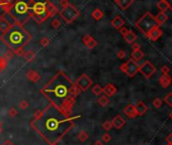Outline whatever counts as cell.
<instances>
[{
  "label": "cell",
  "instance_id": "d6986e66",
  "mask_svg": "<svg viewBox=\"0 0 172 145\" xmlns=\"http://www.w3.org/2000/svg\"><path fill=\"white\" fill-rule=\"evenodd\" d=\"M114 2L122 9V10H126L128 7L133 4L134 0H114Z\"/></svg>",
  "mask_w": 172,
  "mask_h": 145
},
{
  "label": "cell",
  "instance_id": "7dc6e473",
  "mask_svg": "<svg viewBox=\"0 0 172 145\" xmlns=\"http://www.w3.org/2000/svg\"><path fill=\"white\" fill-rule=\"evenodd\" d=\"M15 114H16V113H15L14 109H10V113H9V115H10V116H14Z\"/></svg>",
  "mask_w": 172,
  "mask_h": 145
},
{
  "label": "cell",
  "instance_id": "bcb514c9",
  "mask_svg": "<svg viewBox=\"0 0 172 145\" xmlns=\"http://www.w3.org/2000/svg\"><path fill=\"white\" fill-rule=\"evenodd\" d=\"M20 107H21V108H24V107H25V108H27V102H21L20 103Z\"/></svg>",
  "mask_w": 172,
  "mask_h": 145
},
{
  "label": "cell",
  "instance_id": "d590c367",
  "mask_svg": "<svg viewBox=\"0 0 172 145\" xmlns=\"http://www.w3.org/2000/svg\"><path fill=\"white\" fill-rule=\"evenodd\" d=\"M71 3L69 2V0H60V5L62 8H66L70 5Z\"/></svg>",
  "mask_w": 172,
  "mask_h": 145
},
{
  "label": "cell",
  "instance_id": "9a60e30c",
  "mask_svg": "<svg viewBox=\"0 0 172 145\" xmlns=\"http://www.w3.org/2000/svg\"><path fill=\"white\" fill-rule=\"evenodd\" d=\"M111 124H112V127H114V128L120 129V128H122V127L124 126V124H126V121H124V119L122 118L120 115H118V116H116L114 119H112Z\"/></svg>",
  "mask_w": 172,
  "mask_h": 145
},
{
  "label": "cell",
  "instance_id": "8d00e7d4",
  "mask_svg": "<svg viewBox=\"0 0 172 145\" xmlns=\"http://www.w3.org/2000/svg\"><path fill=\"white\" fill-rule=\"evenodd\" d=\"M6 67V59L4 57H0V71H2Z\"/></svg>",
  "mask_w": 172,
  "mask_h": 145
},
{
  "label": "cell",
  "instance_id": "e0dca14e",
  "mask_svg": "<svg viewBox=\"0 0 172 145\" xmlns=\"http://www.w3.org/2000/svg\"><path fill=\"white\" fill-rule=\"evenodd\" d=\"M124 24V20L120 16V15H116L114 19L111 20V25L114 27L116 29H120Z\"/></svg>",
  "mask_w": 172,
  "mask_h": 145
},
{
  "label": "cell",
  "instance_id": "4316f807",
  "mask_svg": "<svg viewBox=\"0 0 172 145\" xmlns=\"http://www.w3.org/2000/svg\"><path fill=\"white\" fill-rule=\"evenodd\" d=\"M91 90H92V93H93L95 96H99V95H101L102 93H103V89H102L99 85L93 86V88H92Z\"/></svg>",
  "mask_w": 172,
  "mask_h": 145
},
{
  "label": "cell",
  "instance_id": "603a6c76",
  "mask_svg": "<svg viewBox=\"0 0 172 145\" xmlns=\"http://www.w3.org/2000/svg\"><path fill=\"white\" fill-rule=\"evenodd\" d=\"M131 57H132V59H134L135 61H139L144 57V53L141 51V49H138V51H133Z\"/></svg>",
  "mask_w": 172,
  "mask_h": 145
},
{
  "label": "cell",
  "instance_id": "b9f144b4",
  "mask_svg": "<svg viewBox=\"0 0 172 145\" xmlns=\"http://www.w3.org/2000/svg\"><path fill=\"white\" fill-rule=\"evenodd\" d=\"M118 30H120V34H122V36H124V35L126 34V32H128V29L126 28V27L122 26V28H120V29H118Z\"/></svg>",
  "mask_w": 172,
  "mask_h": 145
},
{
  "label": "cell",
  "instance_id": "5bb4252c",
  "mask_svg": "<svg viewBox=\"0 0 172 145\" xmlns=\"http://www.w3.org/2000/svg\"><path fill=\"white\" fill-rule=\"evenodd\" d=\"M11 25H12V23L9 20H7L5 15L2 17H0V31H1V32L3 33L6 32V31L10 28Z\"/></svg>",
  "mask_w": 172,
  "mask_h": 145
},
{
  "label": "cell",
  "instance_id": "4fadbf2b",
  "mask_svg": "<svg viewBox=\"0 0 172 145\" xmlns=\"http://www.w3.org/2000/svg\"><path fill=\"white\" fill-rule=\"evenodd\" d=\"M135 110H136V113H137V116H143V115L148 111V107L144 102L139 101V102L136 104Z\"/></svg>",
  "mask_w": 172,
  "mask_h": 145
},
{
  "label": "cell",
  "instance_id": "8992f818",
  "mask_svg": "<svg viewBox=\"0 0 172 145\" xmlns=\"http://www.w3.org/2000/svg\"><path fill=\"white\" fill-rule=\"evenodd\" d=\"M136 26L142 31L145 35H147L153 28L158 26L154 16L150 12H146L139 20L136 22Z\"/></svg>",
  "mask_w": 172,
  "mask_h": 145
},
{
  "label": "cell",
  "instance_id": "cb8c5ba5",
  "mask_svg": "<svg viewBox=\"0 0 172 145\" xmlns=\"http://www.w3.org/2000/svg\"><path fill=\"white\" fill-rule=\"evenodd\" d=\"M91 16L93 17L95 20H100V19L102 18V17L104 16V13L102 12L100 9H98V8H96V9H94L93 11H92V13H91Z\"/></svg>",
  "mask_w": 172,
  "mask_h": 145
},
{
  "label": "cell",
  "instance_id": "74e56055",
  "mask_svg": "<svg viewBox=\"0 0 172 145\" xmlns=\"http://www.w3.org/2000/svg\"><path fill=\"white\" fill-rule=\"evenodd\" d=\"M161 71L163 73V75H169L170 73V69L169 67H167V65H163V67H161Z\"/></svg>",
  "mask_w": 172,
  "mask_h": 145
},
{
  "label": "cell",
  "instance_id": "7a4b0ae2",
  "mask_svg": "<svg viewBox=\"0 0 172 145\" xmlns=\"http://www.w3.org/2000/svg\"><path fill=\"white\" fill-rule=\"evenodd\" d=\"M77 92L76 85L62 71L58 73L41 90L52 104L61 110L73 100Z\"/></svg>",
  "mask_w": 172,
  "mask_h": 145
},
{
  "label": "cell",
  "instance_id": "6da1fadb",
  "mask_svg": "<svg viewBox=\"0 0 172 145\" xmlns=\"http://www.w3.org/2000/svg\"><path fill=\"white\" fill-rule=\"evenodd\" d=\"M74 124L73 118L69 117L61 109L51 104L35 118L31 126L50 144L58 142Z\"/></svg>",
  "mask_w": 172,
  "mask_h": 145
},
{
  "label": "cell",
  "instance_id": "3957f363",
  "mask_svg": "<svg viewBox=\"0 0 172 145\" xmlns=\"http://www.w3.org/2000/svg\"><path fill=\"white\" fill-rule=\"evenodd\" d=\"M0 38L2 39L6 45L11 51H17V49H23L25 45L31 40V36L22 25L12 23L10 28L3 33V35Z\"/></svg>",
  "mask_w": 172,
  "mask_h": 145
},
{
  "label": "cell",
  "instance_id": "d4e9b609",
  "mask_svg": "<svg viewBox=\"0 0 172 145\" xmlns=\"http://www.w3.org/2000/svg\"><path fill=\"white\" fill-rule=\"evenodd\" d=\"M27 78L31 81H33V82H37V81L39 80V75L37 74V71H29V73H27Z\"/></svg>",
  "mask_w": 172,
  "mask_h": 145
},
{
  "label": "cell",
  "instance_id": "44dd1931",
  "mask_svg": "<svg viewBox=\"0 0 172 145\" xmlns=\"http://www.w3.org/2000/svg\"><path fill=\"white\" fill-rule=\"evenodd\" d=\"M103 93L105 94L106 97H111L116 93V88L112 84H107L103 88Z\"/></svg>",
  "mask_w": 172,
  "mask_h": 145
},
{
  "label": "cell",
  "instance_id": "8fae6325",
  "mask_svg": "<svg viewBox=\"0 0 172 145\" xmlns=\"http://www.w3.org/2000/svg\"><path fill=\"white\" fill-rule=\"evenodd\" d=\"M162 34H163V31H162L161 29L159 28V26H157V27H155V28L152 29V30L150 31V32L148 33L146 36L149 37L151 40L156 41L158 38H160V37L162 36Z\"/></svg>",
  "mask_w": 172,
  "mask_h": 145
},
{
  "label": "cell",
  "instance_id": "30bf717a",
  "mask_svg": "<svg viewBox=\"0 0 172 145\" xmlns=\"http://www.w3.org/2000/svg\"><path fill=\"white\" fill-rule=\"evenodd\" d=\"M92 85V80L87 76V75H81L76 81V87L79 88L81 91H87Z\"/></svg>",
  "mask_w": 172,
  "mask_h": 145
},
{
  "label": "cell",
  "instance_id": "484cf974",
  "mask_svg": "<svg viewBox=\"0 0 172 145\" xmlns=\"http://www.w3.org/2000/svg\"><path fill=\"white\" fill-rule=\"evenodd\" d=\"M157 7L159 8L160 12H165V11L168 9V5L166 4V2L164 1V0H161V1H159V3L157 4Z\"/></svg>",
  "mask_w": 172,
  "mask_h": 145
},
{
  "label": "cell",
  "instance_id": "816d5d0a",
  "mask_svg": "<svg viewBox=\"0 0 172 145\" xmlns=\"http://www.w3.org/2000/svg\"><path fill=\"white\" fill-rule=\"evenodd\" d=\"M170 118H171V119H172V112H171V113H170Z\"/></svg>",
  "mask_w": 172,
  "mask_h": 145
},
{
  "label": "cell",
  "instance_id": "f6af8a7d",
  "mask_svg": "<svg viewBox=\"0 0 172 145\" xmlns=\"http://www.w3.org/2000/svg\"><path fill=\"white\" fill-rule=\"evenodd\" d=\"M167 142H168V144L172 145V133L167 137Z\"/></svg>",
  "mask_w": 172,
  "mask_h": 145
},
{
  "label": "cell",
  "instance_id": "277c9868",
  "mask_svg": "<svg viewBox=\"0 0 172 145\" xmlns=\"http://www.w3.org/2000/svg\"><path fill=\"white\" fill-rule=\"evenodd\" d=\"M57 8L50 0H31V18L41 23L57 13Z\"/></svg>",
  "mask_w": 172,
  "mask_h": 145
},
{
  "label": "cell",
  "instance_id": "7bdbcfd3",
  "mask_svg": "<svg viewBox=\"0 0 172 145\" xmlns=\"http://www.w3.org/2000/svg\"><path fill=\"white\" fill-rule=\"evenodd\" d=\"M132 49H133V51H138V49H140V45L139 43H137V42H134V43H132Z\"/></svg>",
  "mask_w": 172,
  "mask_h": 145
},
{
  "label": "cell",
  "instance_id": "db71d44e",
  "mask_svg": "<svg viewBox=\"0 0 172 145\" xmlns=\"http://www.w3.org/2000/svg\"><path fill=\"white\" fill-rule=\"evenodd\" d=\"M168 145H170V144H168Z\"/></svg>",
  "mask_w": 172,
  "mask_h": 145
},
{
  "label": "cell",
  "instance_id": "7402d4cb",
  "mask_svg": "<svg viewBox=\"0 0 172 145\" xmlns=\"http://www.w3.org/2000/svg\"><path fill=\"white\" fill-rule=\"evenodd\" d=\"M154 18H155V20H156V22H157L158 26H160V25H162L166 20H167L168 16L165 14V12H159L157 15H156V16H154Z\"/></svg>",
  "mask_w": 172,
  "mask_h": 145
},
{
  "label": "cell",
  "instance_id": "e575fe53",
  "mask_svg": "<svg viewBox=\"0 0 172 145\" xmlns=\"http://www.w3.org/2000/svg\"><path fill=\"white\" fill-rule=\"evenodd\" d=\"M78 137H79V139H80L81 141H85V140H87L88 135L86 134V132H84V131H82V132H81L80 134L78 135Z\"/></svg>",
  "mask_w": 172,
  "mask_h": 145
},
{
  "label": "cell",
  "instance_id": "83f0119b",
  "mask_svg": "<svg viewBox=\"0 0 172 145\" xmlns=\"http://www.w3.org/2000/svg\"><path fill=\"white\" fill-rule=\"evenodd\" d=\"M108 102H109L108 97H106L105 95H102V96H100L99 99H98V103H99V105H101L102 107H105L106 105L108 104Z\"/></svg>",
  "mask_w": 172,
  "mask_h": 145
},
{
  "label": "cell",
  "instance_id": "9c48e42d",
  "mask_svg": "<svg viewBox=\"0 0 172 145\" xmlns=\"http://www.w3.org/2000/svg\"><path fill=\"white\" fill-rule=\"evenodd\" d=\"M139 71L145 78L149 79L156 73V67H154V65H152L150 61H145V63H143L140 65Z\"/></svg>",
  "mask_w": 172,
  "mask_h": 145
},
{
  "label": "cell",
  "instance_id": "ab89813d",
  "mask_svg": "<svg viewBox=\"0 0 172 145\" xmlns=\"http://www.w3.org/2000/svg\"><path fill=\"white\" fill-rule=\"evenodd\" d=\"M116 55L118 57V59H124V57H126V51H118V55Z\"/></svg>",
  "mask_w": 172,
  "mask_h": 145
},
{
  "label": "cell",
  "instance_id": "ffe728a7",
  "mask_svg": "<svg viewBox=\"0 0 172 145\" xmlns=\"http://www.w3.org/2000/svg\"><path fill=\"white\" fill-rule=\"evenodd\" d=\"M124 40H126V42L130 43V45H132V43L135 42V40L137 39V34H136L134 31L128 30V32L124 35Z\"/></svg>",
  "mask_w": 172,
  "mask_h": 145
},
{
  "label": "cell",
  "instance_id": "60d3db41",
  "mask_svg": "<svg viewBox=\"0 0 172 145\" xmlns=\"http://www.w3.org/2000/svg\"><path fill=\"white\" fill-rule=\"evenodd\" d=\"M110 139H111V137H110V135L109 134H104L103 136H102V140L104 141V142H109L110 141Z\"/></svg>",
  "mask_w": 172,
  "mask_h": 145
},
{
  "label": "cell",
  "instance_id": "1f68e13d",
  "mask_svg": "<svg viewBox=\"0 0 172 145\" xmlns=\"http://www.w3.org/2000/svg\"><path fill=\"white\" fill-rule=\"evenodd\" d=\"M6 14V11H5L4 5H3V0H0V17L4 16Z\"/></svg>",
  "mask_w": 172,
  "mask_h": 145
},
{
  "label": "cell",
  "instance_id": "f1b7e54d",
  "mask_svg": "<svg viewBox=\"0 0 172 145\" xmlns=\"http://www.w3.org/2000/svg\"><path fill=\"white\" fill-rule=\"evenodd\" d=\"M23 57H24V59H27V61H31L35 59V53L29 51H27V53H25L24 55H23Z\"/></svg>",
  "mask_w": 172,
  "mask_h": 145
},
{
  "label": "cell",
  "instance_id": "ba28073f",
  "mask_svg": "<svg viewBox=\"0 0 172 145\" xmlns=\"http://www.w3.org/2000/svg\"><path fill=\"white\" fill-rule=\"evenodd\" d=\"M139 67H140V65H138L137 61L130 59L126 63L120 65V69L122 71V73L126 74L128 77L133 78V77L136 76V74H137L138 71H139Z\"/></svg>",
  "mask_w": 172,
  "mask_h": 145
},
{
  "label": "cell",
  "instance_id": "ac0fdd59",
  "mask_svg": "<svg viewBox=\"0 0 172 145\" xmlns=\"http://www.w3.org/2000/svg\"><path fill=\"white\" fill-rule=\"evenodd\" d=\"M124 113L128 117V118H135V117L137 116V113H136V110H135V106L132 104L128 105V106L124 108Z\"/></svg>",
  "mask_w": 172,
  "mask_h": 145
},
{
  "label": "cell",
  "instance_id": "f35d334b",
  "mask_svg": "<svg viewBox=\"0 0 172 145\" xmlns=\"http://www.w3.org/2000/svg\"><path fill=\"white\" fill-rule=\"evenodd\" d=\"M49 42H50V40H49L48 37H43V38L41 39V45H43V47H47V45H49Z\"/></svg>",
  "mask_w": 172,
  "mask_h": 145
},
{
  "label": "cell",
  "instance_id": "5b68a950",
  "mask_svg": "<svg viewBox=\"0 0 172 145\" xmlns=\"http://www.w3.org/2000/svg\"><path fill=\"white\" fill-rule=\"evenodd\" d=\"M31 0H13L7 14L14 20V23L23 25L31 18Z\"/></svg>",
  "mask_w": 172,
  "mask_h": 145
},
{
  "label": "cell",
  "instance_id": "f907efd6",
  "mask_svg": "<svg viewBox=\"0 0 172 145\" xmlns=\"http://www.w3.org/2000/svg\"><path fill=\"white\" fill-rule=\"evenodd\" d=\"M4 1H6V2H8V3H12L13 2V0H4Z\"/></svg>",
  "mask_w": 172,
  "mask_h": 145
},
{
  "label": "cell",
  "instance_id": "681fc988",
  "mask_svg": "<svg viewBox=\"0 0 172 145\" xmlns=\"http://www.w3.org/2000/svg\"><path fill=\"white\" fill-rule=\"evenodd\" d=\"M2 145H13L11 142H9V141H6V142L4 143V144H2Z\"/></svg>",
  "mask_w": 172,
  "mask_h": 145
},
{
  "label": "cell",
  "instance_id": "ee69618b",
  "mask_svg": "<svg viewBox=\"0 0 172 145\" xmlns=\"http://www.w3.org/2000/svg\"><path fill=\"white\" fill-rule=\"evenodd\" d=\"M166 2V4L168 5V9H170V10L172 11V0H164Z\"/></svg>",
  "mask_w": 172,
  "mask_h": 145
},
{
  "label": "cell",
  "instance_id": "f546056e",
  "mask_svg": "<svg viewBox=\"0 0 172 145\" xmlns=\"http://www.w3.org/2000/svg\"><path fill=\"white\" fill-rule=\"evenodd\" d=\"M164 101L167 105H169L170 107H172V93H168L165 97H164Z\"/></svg>",
  "mask_w": 172,
  "mask_h": 145
},
{
  "label": "cell",
  "instance_id": "f5cc1de1",
  "mask_svg": "<svg viewBox=\"0 0 172 145\" xmlns=\"http://www.w3.org/2000/svg\"><path fill=\"white\" fill-rule=\"evenodd\" d=\"M52 145H55V144H52Z\"/></svg>",
  "mask_w": 172,
  "mask_h": 145
},
{
  "label": "cell",
  "instance_id": "2e32d148",
  "mask_svg": "<svg viewBox=\"0 0 172 145\" xmlns=\"http://www.w3.org/2000/svg\"><path fill=\"white\" fill-rule=\"evenodd\" d=\"M159 83L163 88H168L172 83V78L169 75H163L162 77H160Z\"/></svg>",
  "mask_w": 172,
  "mask_h": 145
},
{
  "label": "cell",
  "instance_id": "7c38bea8",
  "mask_svg": "<svg viewBox=\"0 0 172 145\" xmlns=\"http://www.w3.org/2000/svg\"><path fill=\"white\" fill-rule=\"evenodd\" d=\"M82 41H83V43L86 45V47H88V49H93V47H95L96 45H97L96 40L92 36H90L89 34L84 35L82 38Z\"/></svg>",
  "mask_w": 172,
  "mask_h": 145
},
{
  "label": "cell",
  "instance_id": "c3c4849f",
  "mask_svg": "<svg viewBox=\"0 0 172 145\" xmlns=\"http://www.w3.org/2000/svg\"><path fill=\"white\" fill-rule=\"evenodd\" d=\"M92 145H104V144L101 142V141H96V142H94Z\"/></svg>",
  "mask_w": 172,
  "mask_h": 145
},
{
  "label": "cell",
  "instance_id": "836d02e7",
  "mask_svg": "<svg viewBox=\"0 0 172 145\" xmlns=\"http://www.w3.org/2000/svg\"><path fill=\"white\" fill-rule=\"evenodd\" d=\"M153 105L156 107V108H160V107H161V105H162V100H161V99H159V98L154 99Z\"/></svg>",
  "mask_w": 172,
  "mask_h": 145
},
{
  "label": "cell",
  "instance_id": "4dcf8cb0",
  "mask_svg": "<svg viewBox=\"0 0 172 145\" xmlns=\"http://www.w3.org/2000/svg\"><path fill=\"white\" fill-rule=\"evenodd\" d=\"M102 128L104 129L105 131H109L110 129L112 128V124L110 121H105V122L102 124Z\"/></svg>",
  "mask_w": 172,
  "mask_h": 145
},
{
  "label": "cell",
  "instance_id": "52a82bcc",
  "mask_svg": "<svg viewBox=\"0 0 172 145\" xmlns=\"http://www.w3.org/2000/svg\"><path fill=\"white\" fill-rule=\"evenodd\" d=\"M80 15L79 10L74 6V5L70 4L66 8H62V10L59 11V16L63 19L66 23H72L78 18Z\"/></svg>",
  "mask_w": 172,
  "mask_h": 145
},
{
  "label": "cell",
  "instance_id": "d6a6232c",
  "mask_svg": "<svg viewBox=\"0 0 172 145\" xmlns=\"http://www.w3.org/2000/svg\"><path fill=\"white\" fill-rule=\"evenodd\" d=\"M51 24H52V26L54 27L55 29H58L59 27L61 26V21L59 20L58 18H56V19H54V20L52 21V23H51Z\"/></svg>",
  "mask_w": 172,
  "mask_h": 145
}]
</instances>
